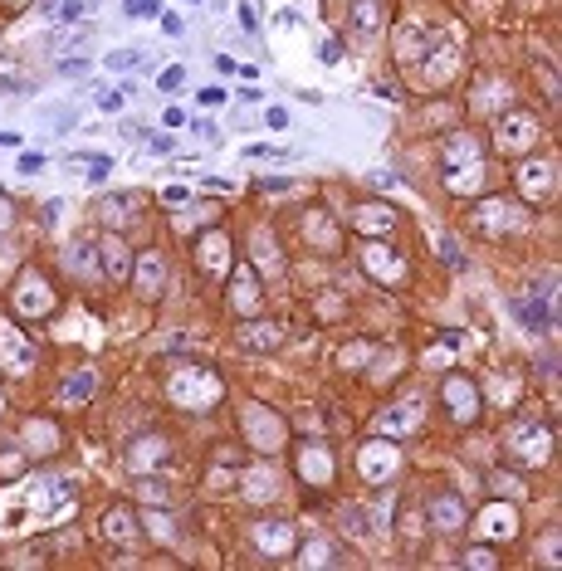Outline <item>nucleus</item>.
Here are the masks:
<instances>
[{
	"instance_id": "obj_1",
	"label": "nucleus",
	"mask_w": 562,
	"mask_h": 571,
	"mask_svg": "<svg viewBox=\"0 0 562 571\" xmlns=\"http://www.w3.org/2000/svg\"><path fill=\"white\" fill-rule=\"evenodd\" d=\"M509 137H513V147H509V152H528V147H533V137H538L533 117H504V122H499V142H509Z\"/></svg>"
},
{
	"instance_id": "obj_2",
	"label": "nucleus",
	"mask_w": 562,
	"mask_h": 571,
	"mask_svg": "<svg viewBox=\"0 0 562 571\" xmlns=\"http://www.w3.org/2000/svg\"><path fill=\"white\" fill-rule=\"evenodd\" d=\"M352 25H357L362 34H376V25H381V0H352Z\"/></svg>"
},
{
	"instance_id": "obj_3",
	"label": "nucleus",
	"mask_w": 562,
	"mask_h": 571,
	"mask_svg": "<svg viewBox=\"0 0 562 571\" xmlns=\"http://www.w3.org/2000/svg\"><path fill=\"white\" fill-rule=\"evenodd\" d=\"M142 264H147V269H142V288H147V293H152V288L162 284V259H157V254H147V259H142Z\"/></svg>"
},
{
	"instance_id": "obj_4",
	"label": "nucleus",
	"mask_w": 562,
	"mask_h": 571,
	"mask_svg": "<svg viewBox=\"0 0 562 571\" xmlns=\"http://www.w3.org/2000/svg\"><path fill=\"white\" fill-rule=\"evenodd\" d=\"M132 64H142V49H117V54H108V69H132Z\"/></svg>"
},
{
	"instance_id": "obj_5",
	"label": "nucleus",
	"mask_w": 562,
	"mask_h": 571,
	"mask_svg": "<svg viewBox=\"0 0 562 571\" xmlns=\"http://www.w3.org/2000/svg\"><path fill=\"white\" fill-rule=\"evenodd\" d=\"M103 259H108V274H113V279H122V274H127V264H122V244H108V249H103Z\"/></svg>"
},
{
	"instance_id": "obj_6",
	"label": "nucleus",
	"mask_w": 562,
	"mask_h": 571,
	"mask_svg": "<svg viewBox=\"0 0 562 571\" xmlns=\"http://www.w3.org/2000/svg\"><path fill=\"white\" fill-rule=\"evenodd\" d=\"M117 532V542H132L127 532H132V523H127V513H108V537Z\"/></svg>"
},
{
	"instance_id": "obj_7",
	"label": "nucleus",
	"mask_w": 562,
	"mask_h": 571,
	"mask_svg": "<svg viewBox=\"0 0 562 571\" xmlns=\"http://www.w3.org/2000/svg\"><path fill=\"white\" fill-rule=\"evenodd\" d=\"M89 69H94L89 59H64V64H59V74H64V79H84Z\"/></svg>"
},
{
	"instance_id": "obj_8",
	"label": "nucleus",
	"mask_w": 562,
	"mask_h": 571,
	"mask_svg": "<svg viewBox=\"0 0 562 571\" xmlns=\"http://www.w3.org/2000/svg\"><path fill=\"white\" fill-rule=\"evenodd\" d=\"M362 230H391V215H381V210H362Z\"/></svg>"
},
{
	"instance_id": "obj_9",
	"label": "nucleus",
	"mask_w": 562,
	"mask_h": 571,
	"mask_svg": "<svg viewBox=\"0 0 562 571\" xmlns=\"http://www.w3.org/2000/svg\"><path fill=\"white\" fill-rule=\"evenodd\" d=\"M416 420H411V405H401V410H391V430H411Z\"/></svg>"
},
{
	"instance_id": "obj_10",
	"label": "nucleus",
	"mask_w": 562,
	"mask_h": 571,
	"mask_svg": "<svg viewBox=\"0 0 562 571\" xmlns=\"http://www.w3.org/2000/svg\"><path fill=\"white\" fill-rule=\"evenodd\" d=\"M435 518H440V523H460V518H465V513H460V508H455V503H435Z\"/></svg>"
},
{
	"instance_id": "obj_11",
	"label": "nucleus",
	"mask_w": 562,
	"mask_h": 571,
	"mask_svg": "<svg viewBox=\"0 0 562 571\" xmlns=\"http://www.w3.org/2000/svg\"><path fill=\"white\" fill-rule=\"evenodd\" d=\"M147 10H162V0H127V15H147Z\"/></svg>"
},
{
	"instance_id": "obj_12",
	"label": "nucleus",
	"mask_w": 562,
	"mask_h": 571,
	"mask_svg": "<svg viewBox=\"0 0 562 571\" xmlns=\"http://www.w3.org/2000/svg\"><path fill=\"white\" fill-rule=\"evenodd\" d=\"M98 107H103V112H117V107H122V93H98Z\"/></svg>"
},
{
	"instance_id": "obj_13",
	"label": "nucleus",
	"mask_w": 562,
	"mask_h": 571,
	"mask_svg": "<svg viewBox=\"0 0 562 571\" xmlns=\"http://www.w3.org/2000/svg\"><path fill=\"white\" fill-rule=\"evenodd\" d=\"M181 79H186V74H181V69H167V74H162V88H177V84H181Z\"/></svg>"
},
{
	"instance_id": "obj_14",
	"label": "nucleus",
	"mask_w": 562,
	"mask_h": 571,
	"mask_svg": "<svg viewBox=\"0 0 562 571\" xmlns=\"http://www.w3.org/2000/svg\"><path fill=\"white\" fill-rule=\"evenodd\" d=\"M172 147H177V142H172V137H152V152H157V157H167V152H172Z\"/></svg>"
},
{
	"instance_id": "obj_15",
	"label": "nucleus",
	"mask_w": 562,
	"mask_h": 571,
	"mask_svg": "<svg viewBox=\"0 0 562 571\" xmlns=\"http://www.w3.org/2000/svg\"><path fill=\"white\" fill-rule=\"evenodd\" d=\"M191 5H196V0H191Z\"/></svg>"
}]
</instances>
